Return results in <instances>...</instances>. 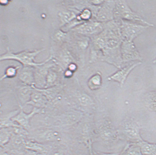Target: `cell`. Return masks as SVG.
Segmentation results:
<instances>
[{
    "label": "cell",
    "instance_id": "cell-19",
    "mask_svg": "<svg viewBox=\"0 0 156 155\" xmlns=\"http://www.w3.org/2000/svg\"><path fill=\"white\" fill-rule=\"evenodd\" d=\"M58 75L55 69L52 68L50 69L48 72L46 79V85L44 88H51L57 86Z\"/></svg>",
    "mask_w": 156,
    "mask_h": 155
},
{
    "label": "cell",
    "instance_id": "cell-11",
    "mask_svg": "<svg viewBox=\"0 0 156 155\" xmlns=\"http://www.w3.org/2000/svg\"><path fill=\"white\" fill-rule=\"evenodd\" d=\"M141 62H137L136 63L126 66V67L123 68L118 71L115 73L111 76V79L114 80L115 81L118 82L120 83V85L122 86L123 85L125 82L126 81V78L129 74L132 72L133 69L137 66L141 65Z\"/></svg>",
    "mask_w": 156,
    "mask_h": 155
},
{
    "label": "cell",
    "instance_id": "cell-18",
    "mask_svg": "<svg viewBox=\"0 0 156 155\" xmlns=\"http://www.w3.org/2000/svg\"><path fill=\"white\" fill-rule=\"evenodd\" d=\"M145 103L147 108L156 112V91L147 93L145 97Z\"/></svg>",
    "mask_w": 156,
    "mask_h": 155
},
{
    "label": "cell",
    "instance_id": "cell-32",
    "mask_svg": "<svg viewBox=\"0 0 156 155\" xmlns=\"http://www.w3.org/2000/svg\"><path fill=\"white\" fill-rule=\"evenodd\" d=\"M1 4H3V5H6L8 4V1H1Z\"/></svg>",
    "mask_w": 156,
    "mask_h": 155
},
{
    "label": "cell",
    "instance_id": "cell-17",
    "mask_svg": "<svg viewBox=\"0 0 156 155\" xmlns=\"http://www.w3.org/2000/svg\"><path fill=\"white\" fill-rule=\"evenodd\" d=\"M13 134L12 127L2 128L0 130L1 147L6 145Z\"/></svg>",
    "mask_w": 156,
    "mask_h": 155
},
{
    "label": "cell",
    "instance_id": "cell-14",
    "mask_svg": "<svg viewBox=\"0 0 156 155\" xmlns=\"http://www.w3.org/2000/svg\"><path fill=\"white\" fill-rule=\"evenodd\" d=\"M53 144H44L27 139L26 142V148L35 152L48 154L53 147Z\"/></svg>",
    "mask_w": 156,
    "mask_h": 155
},
{
    "label": "cell",
    "instance_id": "cell-23",
    "mask_svg": "<svg viewBox=\"0 0 156 155\" xmlns=\"http://www.w3.org/2000/svg\"><path fill=\"white\" fill-rule=\"evenodd\" d=\"M79 102L80 105L83 106H87L91 103V99L89 96L85 94H79L77 97Z\"/></svg>",
    "mask_w": 156,
    "mask_h": 155
},
{
    "label": "cell",
    "instance_id": "cell-13",
    "mask_svg": "<svg viewBox=\"0 0 156 155\" xmlns=\"http://www.w3.org/2000/svg\"><path fill=\"white\" fill-rule=\"evenodd\" d=\"M19 78L21 83L33 87L35 86L34 72L33 67H24L19 72Z\"/></svg>",
    "mask_w": 156,
    "mask_h": 155
},
{
    "label": "cell",
    "instance_id": "cell-16",
    "mask_svg": "<svg viewBox=\"0 0 156 155\" xmlns=\"http://www.w3.org/2000/svg\"><path fill=\"white\" fill-rule=\"evenodd\" d=\"M123 131L125 134L129 138L135 140H141L139 133V127L134 123L130 122L125 124Z\"/></svg>",
    "mask_w": 156,
    "mask_h": 155
},
{
    "label": "cell",
    "instance_id": "cell-4",
    "mask_svg": "<svg viewBox=\"0 0 156 155\" xmlns=\"http://www.w3.org/2000/svg\"><path fill=\"white\" fill-rule=\"evenodd\" d=\"M123 40L133 42L134 39L150 27L145 25L121 20L118 22Z\"/></svg>",
    "mask_w": 156,
    "mask_h": 155
},
{
    "label": "cell",
    "instance_id": "cell-7",
    "mask_svg": "<svg viewBox=\"0 0 156 155\" xmlns=\"http://www.w3.org/2000/svg\"><path fill=\"white\" fill-rule=\"evenodd\" d=\"M34 88L33 87L21 83L15 86L13 92L19 107L24 108L30 101Z\"/></svg>",
    "mask_w": 156,
    "mask_h": 155
},
{
    "label": "cell",
    "instance_id": "cell-15",
    "mask_svg": "<svg viewBox=\"0 0 156 155\" xmlns=\"http://www.w3.org/2000/svg\"><path fill=\"white\" fill-rule=\"evenodd\" d=\"M20 110V108H19L12 111L1 113V129L21 126L12 120V119L19 113Z\"/></svg>",
    "mask_w": 156,
    "mask_h": 155
},
{
    "label": "cell",
    "instance_id": "cell-1",
    "mask_svg": "<svg viewBox=\"0 0 156 155\" xmlns=\"http://www.w3.org/2000/svg\"><path fill=\"white\" fill-rule=\"evenodd\" d=\"M58 128L52 126L32 129L29 131L28 139L44 144L59 143L61 140Z\"/></svg>",
    "mask_w": 156,
    "mask_h": 155
},
{
    "label": "cell",
    "instance_id": "cell-21",
    "mask_svg": "<svg viewBox=\"0 0 156 155\" xmlns=\"http://www.w3.org/2000/svg\"><path fill=\"white\" fill-rule=\"evenodd\" d=\"M21 66H9L7 68L5 71L4 74L1 78V81H2L6 78H12L15 77L17 75L18 71L20 69Z\"/></svg>",
    "mask_w": 156,
    "mask_h": 155
},
{
    "label": "cell",
    "instance_id": "cell-27",
    "mask_svg": "<svg viewBox=\"0 0 156 155\" xmlns=\"http://www.w3.org/2000/svg\"><path fill=\"white\" fill-rule=\"evenodd\" d=\"M23 155H48V154L35 152V151L27 149Z\"/></svg>",
    "mask_w": 156,
    "mask_h": 155
},
{
    "label": "cell",
    "instance_id": "cell-30",
    "mask_svg": "<svg viewBox=\"0 0 156 155\" xmlns=\"http://www.w3.org/2000/svg\"><path fill=\"white\" fill-rule=\"evenodd\" d=\"M65 74L66 76H67V77H70V76H71L72 75L73 72H71L70 70H68L66 71Z\"/></svg>",
    "mask_w": 156,
    "mask_h": 155
},
{
    "label": "cell",
    "instance_id": "cell-26",
    "mask_svg": "<svg viewBox=\"0 0 156 155\" xmlns=\"http://www.w3.org/2000/svg\"><path fill=\"white\" fill-rule=\"evenodd\" d=\"M140 150L138 148H133L129 151L128 155H140Z\"/></svg>",
    "mask_w": 156,
    "mask_h": 155
},
{
    "label": "cell",
    "instance_id": "cell-20",
    "mask_svg": "<svg viewBox=\"0 0 156 155\" xmlns=\"http://www.w3.org/2000/svg\"><path fill=\"white\" fill-rule=\"evenodd\" d=\"M141 151L144 155H155L156 154V145L143 143L141 145Z\"/></svg>",
    "mask_w": 156,
    "mask_h": 155
},
{
    "label": "cell",
    "instance_id": "cell-29",
    "mask_svg": "<svg viewBox=\"0 0 156 155\" xmlns=\"http://www.w3.org/2000/svg\"><path fill=\"white\" fill-rule=\"evenodd\" d=\"M76 69V65L74 64H71L69 66V70H70L71 72H73Z\"/></svg>",
    "mask_w": 156,
    "mask_h": 155
},
{
    "label": "cell",
    "instance_id": "cell-9",
    "mask_svg": "<svg viewBox=\"0 0 156 155\" xmlns=\"http://www.w3.org/2000/svg\"><path fill=\"white\" fill-rule=\"evenodd\" d=\"M47 63L35 67L36 69H34L36 88L44 89L45 86L47 76L49 69L52 67V64L46 65Z\"/></svg>",
    "mask_w": 156,
    "mask_h": 155
},
{
    "label": "cell",
    "instance_id": "cell-6",
    "mask_svg": "<svg viewBox=\"0 0 156 155\" xmlns=\"http://www.w3.org/2000/svg\"><path fill=\"white\" fill-rule=\"evenodd\" d=\"M19 107L20 110L19 113L12 119V120L21 127L29 132L31 128L30 122L32 119L36 115L44 113V110L33 108V110L30 113H26L23 110V108L21 107Z\"/></svg>",
    "mask_w": 156,
    "mask_h": 155
},
{
    "label": "cell",
    "instance_id": "cell-8",
    "mask_svg": "<svg viewBox=\"0 0 156 155\" xmlns=\"http://www.w3.org/2000/svg\"><path fill=\"white\" fill-rule=\"evenodd\" d=\"M33 87L34 90L29 101L27 105L32 106L33 108L45 110L48 106L49 101L46 96L39 89Z\"/></svg>",
    "mask_w": 156,
    "mask_h": 155
},
{
    "label": "cell",
    "instance_id": "cell-25",
    "mask_svg": "<svg viewBox=\"0 0 156 155\" xmlns=\"http://www.w3.org/2000/svg\"><path fill=\"white\" fill-rule=\"evenodd\" d=\"M91 83L93 84L96 86H99L101 83V78L99 75H96L91 78L90 80Z\"/></svg>",
    "mask_w": 156,
    "mask_h": 155
},
{
    "label": "cell",
    "instance_id": "cell-33",
    "mask_svg": "<svg viewBox=\"0 0 156 155\" xmlns=\"http://www.w3.org/2000/svg\"><path fill=\"white\" fill-rule=\"evenodd\" d=\"M153 63L154 64H156V58L153 60Z\"/></svg>",
    "mask_w": 156,
    "mask_h": 155
},
{
    "label": "cell",
    "instance_id": "cell-2",
    "mask_svg": "<svg viewBox=\"0 0 156 155\" xmlns=\"http://www.w3.org/2000/svg\"><path fill=\"white\" fill-rule=\"evenodd\" d=\"M114 17L116 22L123 20L145 25L150 27L154 26V25L145 20L134 12L124 1H115Z\"/></svg>",
    "mask_w": 156,
    "mask_h": 155
},
{
    "label": "cell",
    "instance_id": "cell-31",
    "mask_svg": "<svg viewBox=\"0 0 156 155\" xmlns=\"http://www.w3.org/2000/svg\"><path fill=\"white\" fill-rule=\"evenodd\" d=\"M0 155H12L9 153L6 152L1 147V153H0Z\"/></svg>",
    "mask_w": 156,
    "mask_h": 155
},
{
    "label": "cell",
    "instance_id": "cell-22",
    "mask_svg": "<svg viewBox=\"0 0 156 155\" xmlns=\"http://www.w3.org/2000/svg\"><path fill=\"white\" fill-rule=\"evenodd\" d=\"M60 16L62 24L64 25L67 24L76 17V15L73 12H61Z\"/></svg>",
    "mask_w": 156,
    "mask_h": 155
},
{
    "label": "cell",
    "instance_id": "cell-10",
    "mask_svg": "<svg viewBox=\"0 0 156 155\" xmlns=\"http://www.w3.org/2000/svg\"><path fill=\"white\" fill-rule=\"evenodd\" d=\"M75 29L80 34L89 35L101 32L102 27L100 22H88L80 25L75 28Z\"/></svg>",
    "mask_w": 156,
    "mask_h": 155
},
{
    "label": "cell",
    "instance_id": "cell-24",
    "mask_svg": "<svg viewBox=\"0 0 156 155\" xmlns=\"http://www.w3.org/2000/svg\"><path fill=\"white\" fill-rule=\"evenodd\" d=\"M91 15H92V13L91 11L89 9H85L80 14L79 17L82 20L87 21L90 19Z\"/></svg>",
    "mask_w": 156,
    "mask_h": 155
},
{
    "label": "cell",
    "instance_id": "cell-3",
    "mask_svg": "<svg viewBox=\"0 0 156 155\" xmlns=\"http://www.w3.org/2000/svg\"><path fill=\"white\" fill-rule=\"evenodd\" d=\"M44 50H38L31 52L25 51L17 53H13L8 49L7 53L1 55L0 60L1 61L14 60L19 62L24 67H37L44 65L52 59V56H51L44 61L40 63H37L35 61L36 57Z\"/></svg>",
    "mask_w": 156,
    "mask_h": 155
},
{
    "label": "cell",
    "instance_id": "cell-28",
    "mask_svg": "<svg viewBox=\"0 0 156 155\" xmlns=\"http://www.w3.org/2000/svg\"><path fill=\"white\" fill-rule=\"evenodd\" d=\"M90 2L94 5H98L103 3L105 1H92Z\"/></svg>",
    "mask_w": 156,
    "mask_h": 155
},
{
    "label": "cell",
    "instance_id": "cell-5",
    "mask_svg": "<svg viewBox=\"0 0 156 155\" xmlns=\"http://www.w3.org/2000/svg\"><path fill=\"white\" fill-rule=\"evenodd\" d=\"M121 53L122 62L142 60L140 55L133 42L123 40L121 46Z\"/></svg>",
    "mask_w": 156,
    "mask_h": 155
},
{
    "label": "cell",
    "instance_id": "cell-12",
    "mask_svg": "<svg viewBox=\"0 0 156 155\" xmlns=\"http://www.w3.org/2000/svg\"><path fill=\"white\" fill-rule=\"evenodd\" d=\"M115 5V1H110L109 4H105L102 7L97 15L98 20L105 22L113 19Z\"/></svg>",
    "mask_w": 156,
    "mask_h": 155
}]
</instances>
